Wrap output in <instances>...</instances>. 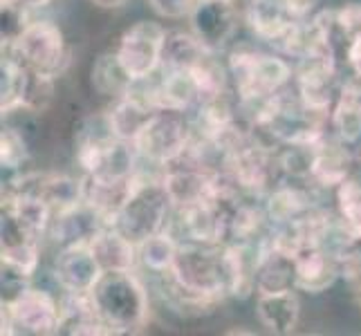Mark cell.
<instances>
[{"mask_svg":"<svg viewBox=\"0 0 361 336\" xmlns=\"http://www.w3.org/2000/svg\"><path fill=\"white\" fill-rule=\"evenodd\" d=\"M229 79L238 106H254L281 94L294 83V66L279 52H260L252 45L231 47L227 56Z\"/></svg>","mask_w":361,"mask_h":336,"instance_id":"cell-1","label":"cell"},{"mask_svg":"<svg viewBox=\"0 0 361 336\" xmlns=\"http://www.w3.org/2000/svg\"><path fill=\"white\" fill-rule=\"evenodd\" d=\"M90 296L110 334H133L146 328L151 316V298L135 269L104 271Z\"/></svg>","mask_w":361,"mask_h":336,"instance_id":"cell-2","label":"cell"},{"mask_svg":"<svg viewBox=\"0 0 361 336\" xmlns=\"http://www.w3.org/2000/svg\"><path fill=\"white\" fill-rule=\"evenodd\" d=\"M173 216V200L161 182V170L155 175H148L144 164L135 173L133 189L121 204L119 213L113 222L121 233H126L133 242L140 244L151 235L166 231Z\"/></svg>","mask_w":361,"mask_h":336,"instance_id":"cell-3","label":"cell"},{"mask_svg":"<svg viewBox=\"0 0 361 336\" xmlns=\"http://www.w3.org/2000/svg\"><path fill=\"white\" fill-rule=\"evenodd\" d=\"M193 135V119L186 112L159 108L153 112L133 146L144 166L164 170L189 151Z\"/></svg>","mask_w":361,"mask_h":336,"instance_id":"cell-4","label":"cell"},{"mask_svg":"<svg viewBox=\"0 0 361 336\" xmlns=\"http://www.w3.org/2000/svg\"><path fill=\"white\" fill-rule=\"evenodd\" d=\"M171 273L178 282L193 294L222 303L227 296V271H225V242L222 244H197L180 242V251Z\"/></svg>","mask_w":361,"mask_h":336,"instance_id":"cell-5","label":"cell"},{"mask_svg":"<svg viewBox=\"0 0 361 336\" xmlns=\"http://www.w3.org/2000/svg\"><path fill=\"white\" fill-rule=\"evenodd\" d=\"M61 330V301L47 290L23 282L3 303V334L47 336Z\"/></svg>","mask_w":361,"mask_h":336,"instance_id":"cell-6","label":"cell"},{"mask_svg":"<svg viewBox=\"0 0 361 336\" xmlns=\"http://www.w3.org/2000/svg\"><path fill=\"white\" fill-rule=\"evenodd\" d=\"M5 52L14 54L25 68L54 79L68 66L66 36L54 20L47 18H32L20 39L5 47Z\"/></svg>","mask_w":361,"mask_h":336,"instance_id":"cell-7","label":"cell"},{"mask_svg":"<svg viewBox=\"0 0 361 336\" xmlns=\"http://www.w3.org/2000/svg\"><path fill=\"white\" fill-rule=\"evenodd\" d=\"M169 30L157 20H137L117 41L115 54L133 81L153 79L161 70Z\"/></svg>","mask_w":361,"mask_h":336,"instance_id":"cell-8","label":"cell"},{"mask_svg":"<svg viewBox=\"0 0 361 336\" xmlns=\"http://www.w3.org/2000/svg\"><path fill=\"white\" fill-rule=\"evenodd\" d=\"M189 30L209 52L220 54L238 32V11L227 0H197L189 14Z\"/></svg>","mask_w":361,"mask_h":336,"instance_id":"cell-9","label":"cell"},{"mask_svg":"<svg viewBox=\"0 0 361 336\" xmlns=\"http://www.w3.org/2000/svg\"><path fill=\"white\" fill-rule=\"evenodd\" d=\"M52 276L63 294H92L104 269L90 242H72L59 247L52 265Z\"/></svg>","mask_w":361,"mask_h":336,"instance_id":"cell-10","label":"cell"},{"mask_svg":"<svg viewBox=\"0 0 361 336\" xmlns=\"http://www.w3.org/2000/svg\"><path fill=\"white\" fill-rule=\"evenodd\" d=\"M0 233H3V249H0L3 271L20 282H30L41 263V238L25 229L9 211H3Z\"/></svg>","mask_w":361,"mask_h":336,"instance_id":"cell-11","label":"cell"},{"mask_svg":"<svg viewBox=\"0 0 361 336\" xmlns=\"http://www.w3.org/2000/svg\"><path fill=\"white\" fill-rule=\"evenodd\" d=\"M353 151L350 146L339 142L332 132L326 135V139H321L314 146L312 155V168H310V182L317 189L334 191L339 184H343L353 175Z\"/></svg>","mask_w":361,"mask_h":336,"instance_id":"cell-12","label":"cell"},{"mask_svg":"<svg viewBox=\"0 0 361 336\" xmlns=\"http://www.w3.org/2000/svg\"><path fill=\"white\" fill-rule=\"evenodd\" d=\"M314 189L312 182L303 180H281L274 189L263 197L265 213L271 222V227L294 222L305 216L310 209H314Z\"/></svg>","mask_w":361,"mask_h":336,"instance_id":"cell-13","label":"cell"},{"mask_svg":"<svg viewBox=\"0 0 361 336\" xmlns=\"http://www.w3.org/2000/svg\"><path fill=\"white\" fill-rule=\"evenodd\" d=\"M341 278L337 254L328 247H307L296 256V290L323 294Z\"/></svg>","mask_w":361,"mask_h":336,"instance_id":"cell-14","label":"cell"},{"mask_svg":"<svg viewBox=\"0 0 361 336\" xmlns=\"http://www.w3.org/2000/svg\"><path fill=\"white\" fill-rule=\"evenodd\" d=\"M296 292L298 290L256 294V318L267 332L276 336H288L298 328L301 301H298Z\"/></svg>","mask_w":361,"mask_h":336,"instance_id":"cell-15","label":"cell"},{"mask_svg":"<svg viewBox=\"0 0 361 336\" xmlns=\"http://www.w3.org/2000/svg\"><path fill=\"white\" fill-rule=\"evenodd\" d=\"M90 247L104 271H130L140 267L137 242H133L113 224L99 229L90 238Z\"/></svg>","mask_w":361,"mask_h":336,"instance_id":"cell-16","label":"cell"},{"mask_svg":"<svg viewBox=\"0 0 361 336\" xmlns=\"http://www.w3.org/2000/svg\"><path fill=\"white\" fill-rule=\"evenodd\" d=\"M243 23L258 41L274 43L290 23L288 0H243Z\"/></svg>","mask_w":361,"mask_h":336,"instance_id":"cell-17","label":"cell"},{"mask_svg":"<svg viewBox=\"0 0 361 336\" xmlns=\"http://www.w3.org/2000/svg\"><path fill=\"white\" fill-rule=\"evenodd\" d=\"M296 290V258L267 247L256 269V294Z\"/></svg>","mask_w":361,"mask_h":336,"instance_id":"cell-18","label":"cell"},{"mask_svg":"<svg viewBox=\"0 0 361 336\" xmlns=\"http://www.w3.org/2000/svg\"><path fill=\"white\" fill-rule=\"evenodd\" d=\"M328 126L339 142L357 146L361 142V94L341 85L330 110Z\"/></svg>","mask_w":361,"mask_h":336,"instance_id":"cell-19","label":"cell"},{"mask_svg":"<svg viewBox=\"0 0 361 336\" xmlns=\"http://www.w3.org/2000/svg\"><path fill=\"white\" fill-rule=\"evenodd\" d=\"M90 83L97 94L102 97H110L115 99L128 94L130 88L135 85V81L128 77V72L123 70V66L119 63V58L113 52H104L94 58V63L90 68Z\"/></svg>","mask_w":361,"mask_h":336,"instance_id":"cell-20","label":"cell"},{"mask_svg":"<svg viewBox=\"0 0 361 336\" xmlns=\"http://www.w3.org/2000/svg\"><path fill=\"white\" fill-rule=\"evenodd\" d=\"M178 251H180V240L169 229L159 231L137 244L140 267L148 273H153V276L171 271L173 265H176Z\"/></svg>","mask_w":361,"mask_h":336,"instance_id":"cell-21","label":"cell"},{"mask_svg":"<svg viewBox=\"0 0 361 336\" xmlns=\"http://www.w3.org/2000/svg\"><path fill=\"white\" fill-rule=\"evenodd\" d=\"M209 54V49L189 32H169L161 54V68L164 70H193Z\"/></svg>","mask_w":361,"mask_h":336,"instance_id":"cell-22","label":"cell"},{"mask_svg":"<svg viewBox=\"0 0 361 336\" xmlns=\"http://www.w3.org/2000/svg\"><path fill=\"white\" fill-rule=\"evenodd\" d=\"M0 110L3 115H11V112L23 110V99L25 88H27V68L20 61L5 52L3 63H0Z\"/></svg>","mask_w":361,"mask_h":336,"instance_id":"cell-23","label":"cell"},{"mask_svg":"<svg viewBox=\"0 0 361 336\" xmlns=\"http://www.w3.org/2000/svg\"><path fill=\"white\" fill-rule=\"evenodd\" d=\"M27 161L30 148L25 137L16 128H5L3 135H0V164H3V170L16 175V173H23Z\"/></svg>","mask_w":361,"mask_h":336,"instance_id":"cell-24","label":"cell"},{"mask_svg":"<svg viewBox=\"0 0 361 336\" xmlns=\"http://www.w3.org/2000/svg\"><path fill=\"white\" fill-rule=\"evenodd\" d=\"M30 20V9L23 7L18 0H0V39H3V47L14 45Z\"/></svg>","mask_w":361,"mask_h":336,"instance_id":"cell-25","label":"cell"},{"mask_svg":"<svg viewBox=\"0 0 361 336\" xmlns=\"http://www.w3.org/2000/svg\"><path fill=\"white\" fill-rule=\"evenodd\" d=\"M54 77L34 72L27 68V88H25L23 110L27 112H43L54 99Z\"/></svg>","mask_w":361,"mask_h":336,"instance_id":"cell-26","label":"cell"},{"mask_svg":"<svg viewBox=\"0 0 361 336\" xmlns=\"http://www.w3.org/2000/svg\"><path fill=\"white\" fill-rule=\"evenodd\" d=\"M334 254H337V260H339L341 278L353 285H357V282L361 285V244L343 247Z\"/></svg>","mask_w":361,"mask_h":336,"instance_id":"cell-27","label":"cell"},{"mask_svg":"<svg viewBox=\"0 0 361 336\" xmlns=\"http://www.w3.org/2000/svg\"><path fill=\"white\" fill-rule=\"evenodd\" d=\"M148 3H151L157 16L178 20V18H189L197 0H148Z\"/></svg>","mask_w":361,"mask_h":336,"instance_id":"cell-28","label":"cell"},{"mask_svg":"<svg viewBox=\"0 0 361 336\" xmlns=\"http://www.w3.org/2000/svg\"><path fill=\"white\" fill-rule=\"evenodd\" d=\"M343 54H345L348 70H350L353 74H361V32L355 34L353 39L345 43Z\"/></svg>","mask_w":361,"mask_h":336,"instance_id":"cell-29","label":"cell"},{"mask_svg":"<svg viewBox=\"0 0 361 336\" xmlns=\"http://www.w3.org/2000/svg\"><path fill=\"white\" fill-rule=\"evenodd\" d=\"M319 0H288V14L292 20H310L317 14Z\"/></svg>","mask_w":361,"mask_h":336,"instance_id":"cell-30","label":"cell"},{"mask_svg":"<svg viewBox=\"0 0 361 336\" xmlns=\"http://www.w3.org/2000/svg\"><path fill=\"white\" fill-rule=\"evenodd\" d=\"M18 3L23 5V7H27L30 11H34V9H43V7H47L52 0H18Z\"/></svg>","mask_w":361,"mask_h":336,"instance_id":"cell-31","label":"cell"},{"mask_svg":"<svg viewBox=\"0 0 361 336\" xmlns=\"http://www.w3.org/2000/svg\"><path fill=\"white\" fill-rule=\"evenodd\" d=\"M94 5H99V7H106V9H113V7H121L126 0H92Z\"/></svg>","mask_w":361,"mask_h":336,"instance_id":"cell-32","label":"cell"},{"mask_svg":"<svg viewBox=\"0 0 361 336\" xmlns=\"http://www.w3.org/2000/svg\"><path fill=\"white\" fill-rule=\"evenodd\" d=\"M227 3H233V0H227Z\"/></svg>","mask_w":361,"mask_h":336,"instance_id":"cell-33","label":"cell"}]
</instances>
